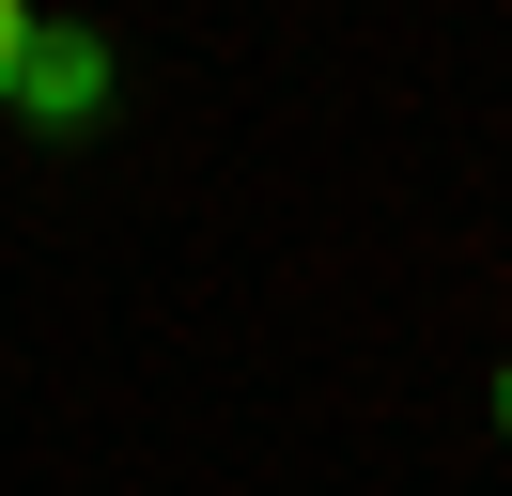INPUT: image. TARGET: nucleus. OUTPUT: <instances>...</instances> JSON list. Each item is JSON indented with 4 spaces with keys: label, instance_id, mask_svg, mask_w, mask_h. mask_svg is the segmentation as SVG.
<instances>
[{
    "label": "nucleus",
    "instance_id": "nucleus-1",
    "mask_svg": "<svg viewBox=\"0 0 512 496\" xmlns=\"http://www.w3.org/2000/svg\"><path fill=\"white\" fill-rule=\"evenodd\" d=\"M0 124H32V140H94V124H109V47H94V31H63V16H32Z\"/></svg>",
    "mask_w": 512,
    "mask_h": 496
},
{
    "label": "nucleus",
    "instance_id": "nucleus-2",
    "mask_svg": "<svg viewBox=\"0 0 512 496\" xmlns=\"http://www.w3.org/2000/svg\"><path fill=\"white\" fill-rule=\"evenodd\" d=\"M16 47H32V0H0V93H16Z\"/></svg>",
    "mask_w": 512,
    "mask_h": 496
},
{
    "label": "nucleus",
    "instance_id": "nucleus-3",
    "mask_svg": "<svg viewBox=\"0 0 512 496\" xmlns=\"http://www.w3.org/2000/svg\"><path fill=\"white\" fill-rule=\"evenodd\" d=\"M497 434H512V357H497Z\"/></svg>",
    "mask_w": 512,
    "mask_h": 496
}]
</instances>
